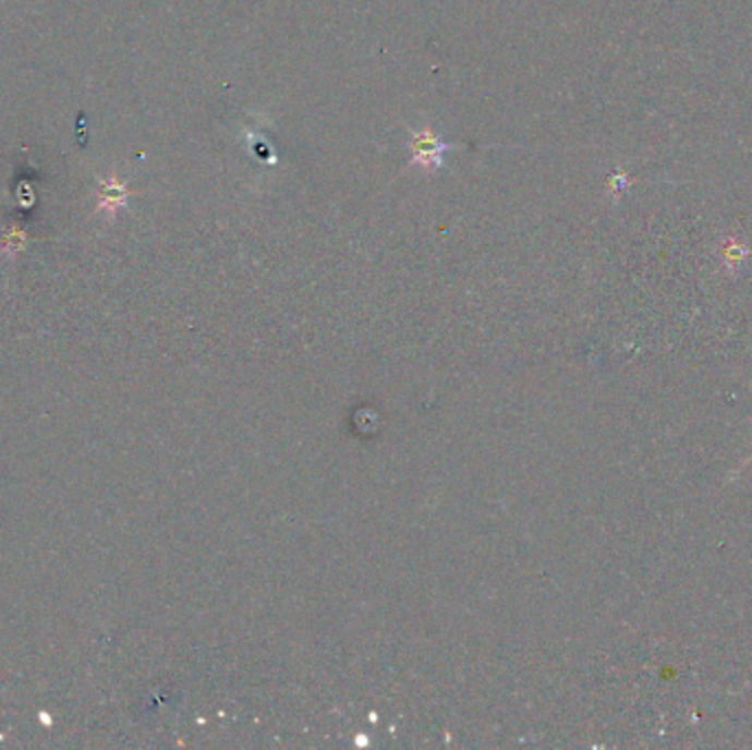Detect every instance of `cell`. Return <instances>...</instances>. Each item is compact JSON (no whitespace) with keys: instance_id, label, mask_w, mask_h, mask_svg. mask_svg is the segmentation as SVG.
I'll use <instances>...</instances> for the list:
<instances>
[{"instance_id":"cell-2","label":"cell","mask_w":752,"mask_h":750,"mask_svg":"<svg viewBox=\"0 0 752 750\" xmlns=\"http://www.w3.org/2000/svg\"><path fill=\"white\" fill-rule=\"evenodd\" d=\"M750 462H752V453H750V456H748V460H745V462H743V467H745V464H750Z\"/></svg>"},{"instance_id":"cell-1","label":"cell","mask_w":752,"mask_h":750,"mask_svg":"<svg viewBox=\"0 0 752 750\" xmlns=\"http://www.w3.org/2000/svg\"><path fill=\"white\" fill-rule=\"evenodd\" d=\"M412 166L425 170H438L442 166V155L449 146L434 135L429 129L412 133Z\"/></svg>"}]
</instances>
